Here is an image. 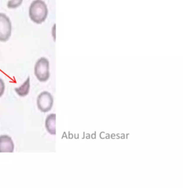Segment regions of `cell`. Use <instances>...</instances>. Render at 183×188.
Here are the masks:
<instances>
[{
	"label": "cell",
	"instance_id": "6",
	"mask_svg": "<svg viewBox=\"0 0 183 188\" xmlns=\"http://www.w3.org/2000/svg\"><path fill=\"white\" fill-rule=\"evenodd\" d=\"M56 114L49 115L45 121V127L49 134L54 136L56 134Z\"/></svg>",
	"mask_w": 183,
	"mask_h": 188
},
{
	"label": "cell",
	"instance_id": "9",
	"mask_svg": "<svg viewBox=\"0 0 183 188\" xmlns=\"http://www.w3.org/2000/svg\"><path fill=\"white\" fill-rule=\"evenodd\" d=\"M4 90H5V85L3 80L0 79V97L3 96L4 93Z\"/></svg>",
	"mask_w": 183,
	"mask_h": 188
},
{
	"label": "cell",
	"instance_id": "10",
	"mask_svg": "<svg viewBox=\"0 0 183 188\" xmlns=\"http://www.w3.org/2000/svg\"><path fill=\"white\" fill-rule=\"evenodd\" d=\"M54 29H55V25H54V26H53V31H54ZM54 37H55V36H54Z\"/></svg>",
	"mask_w": 183,
	"mask_h": 188
},
{
	"label": "cell",
	"instance_id": "4",
	"mask_svg": "<svg viewBox=\"0 0 183 188\" xmlns=\"http://www.w3.org/2000/svg\"><path fill=\"white\" fill-rule=\"evenodd\" d=\"M54 103L52 96L50 93L47 91H44L41 93L37 97L36 104L38 109L43 113H46L49 111L51 109Z\"/></svg>",
	"mask_w": 183,
	"mask_h": 188
},
{
	"label": "cell",
	"instance_id": "3",
	"mask_svg": "<svg viewBox=\"0 0 183 188\" xmlns=\"http://www.w3.org/2000/svg\"><path fill=\"white\" fill-rule=\"evenodd\" d=\"M11 34V23L9 18L4 13H0V41H8Z\"/></svg>",
	"mask_w": 183,
	"mask_h": 188
},
{
	"label": "cell",
	"instance_id": "8",
	"mask_svg": "<svg viewBox=\"0 0 183 188\" xmlns=\"http://www.w3.org/2000/svg\"><path fill=\"white\" fill-rule=\"evenodd\" d=\"M23 0H9L7 2V7L9 9H16L22 3Z\"/></svg>",
	"mask_w": 183,
	"mask_h": 188
},
{
	"label": "cell",
	"instance_id": "2",
	"mask_svg": "<svg viewBox=\"0 0 183 188\" xmlns=\"http://www.w3.org/2000/svg\"><path fill=\"white\" fill-rule=\"evenodd\" d=\"M34 74L41 82H45L49 78V62L46 58L38 59L34 66Z\"/></svg>",
	"mask_w": 183,
	"mask_h": 188
},
{
	"label": "cell",
	"instance_id": "5",
	"mask_svg": "<svg viewBox=\"0 0 183 188\" xmlns=\"http://www.w3.org/2000/svg\"><path fill=\"white\" fill-rule=\"evenodd\" d=\"M14 150V144L9 136H0V153H13Z\"/></svg>",
	"mask_w": 183,
	"mask_h": 188
},
{
	"label": "cell",
	"instance_id": "1",
	"mask_svg": "<svg viewBox=\"0 0 183 188\" xmlns=\"http://www.w3.org/2000/svg\"><path fill=\"white\" fill-rule=\"evenodd\" d=\"M29 15L31 20L36 24L45 21L48 15L47 6L43 0H34L29 6Z\"/></svg>",
	"mask_w": 183,
	"mask_h": 188
},
{
	"label": "cell",
	"instance_id": "7",
	"mask_svg": "<svg viewBox=\"0 0 183 188\" xmlns=\"http://www.w3.org/2000/svg\"><path fill=\"white\" fill-rule=\"evenodd\" d=\"M29 89H30V79H29V77H28L27 79L24 81V84L21 85L20 87L15 88L14 91L18 96H21V97H24L29 94Z\"/></svg>",
	"mask_w": 183,
	"mask_h": 188
}]
</instances>
